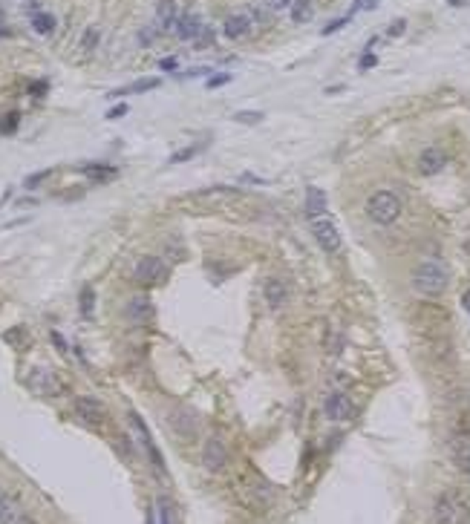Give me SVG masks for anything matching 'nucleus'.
<instances>
[{"label":"nucleus","instance_id":"1","mask_svg":"<svg viewBox=\"0 0 470 524\" xmlns=\"http://www.w3.org/2000/svg\"><path fill=\"white\" fill-rule=\"evenodd\" d=\"M447 283H450V271L444 265V259H439V256L421 259L413 271V291L421 294V297H427V300L442 297L447 291Z\"/></svg>","mask_w":470,"mask_h":524},{"label":"nucleus","instance_id":"2","mask_svg":"<svg viewBox=\"0 0 470 524\" xmlns=\"http://www.w3.org/2000/svg\"><path fill=\"white\" fill-rule=\"evenodd\" d=\"M366 216H369V222H375V225H381V228L398 222V216H401V199H398V193H393V190H375V193H369V199H366Z\"/></svg>","mask_w":470,"mask_h":524},{"label":"nucleus","instance_id":"3","mask_svg":"<svg viewBox=\"0 0 470 524\" xmlns=\"http://www.w3.org/2000/svg\"><path fill=\"white\" fill-rule=\"evenodd\" d=\"M464 518H467V504L462 501L456 490L439 493V498L433 504V524H464Z\"/></svg>","mask_w":470,"mask_h":524},{"label":"nucleus","instance_id":"4","mask_svg":"<svg viewBox=\"0 0 470 524\" xmlns=\"http://www.w3.org/2000/svg\"><path fill=\"white\" fill-rule=\"evenodd\" d=\"M450 458L462 472H470V418L459 421L450 435Z\"/></svg>","mask_w":470,"mask_h":524},{"label":"nucleus","instance_id":"5","mask_svg":"<svg viewBox=\"0 0 470 524\" xmlns=\"http://www.w3.org/2000/svg\"><path fill=\"white\" fill-rule=\"evenodd\" d=\"M133 276L141 285H161L168 280V265H165V259H159V256H141L136 262Z\"/></svg>","mask_w":470,"mask_h":524},{"label":"nucleus","instance_id":"6","mask_svg":"<svg viewBox=\"0 0 470 524\" xmlns=\"http://www.w3.org/2000/svg\"><path fill=\"white\" fill-rule=\"evenodd\" d=\"M127 418H130V427L136 430V435H139V441H141L144 452H148V458H150V464L156 467L159 476H165V458H161V452H159V447H156V441H153V435H150V430H148V423L141 421L139 412H130Z\"/></svg>","mask_w":470,"mask_h":524},{"label":"nucleus","instance_id":"7","mask_svg":"<svg viewBox=\"0 0 470 524\" xmlns=\"http://www.w3.org/2000/svg\"><path fill=\"white\" fill-rule=\"evenodd\" d=\"M312 234H315V242L320 245V251H326V254L340 251V231H337V225L329 216L312 219Z\"/></svg>","mask_w":470,"mask_h":524},{"label":"nucleus","instance_id":"8","mask_svg":"<svg viewBox=\"0 0 470 524\" xmlns=\"http://www.w3.org/2000/svg\"><path fill=\"white\" fill-rule=\"evenodd\" d=\"M323 415H326L332 423H344L355 415V401L346 395V392H329L326 401H323Z\"/></svg>","mask_w":470,"mask_h":524},{"label":"nucleus","instance_id":"9","mask_svg":"<svg viewBox=\"0 0 470 524\" xmlns=\"http://www.w3.org/2000/svg\"><path fill=\"white\" fill-rule=\"evenodd\" d=\"M202 464L208 472H222L228 464V447H225L222 438H208L202 447Z\"/></svg>","mask_w":470,"mask_h":524},{"label":"nucleus","instance_id":"10","mask_svg":"<svg viewBox=\"0 0 470 524\" xmlns=\"http://www.w3.org/2000/svg\"><path fill=\"white\" fill-rule=\"evenodd\" d=\"M75 412H78V418L84 421V423H90V427H101V423L107 421L104 403L99 398H90V395L75 398Z\"/></svg>","mask_w":470,"mask_h":524},{"label":"nucleus","instance_id":"11","mask_svg":"<svg viewBox=\"0 0 470 524\" xmlns=\"http://www.w3.org/2000/svg\"><path fill=\"white\" fill-rule=\"evenodd\" d=\"M447 168V153L442 150V147H424L418 156V170L424 176H435L442 173Z\"/></svg>","mask_w":470,"mask_h":524},{"label":"nucleus","instance_id":"12","mask_svg":"<svg viewBox=\"0 0 470 524\" xmlns=\"http://www.w3.org/2000/svg\"><path fill=\"white\" fill-rule=\"evenodd\" d=\"M29 383H32V389H35L38 395H46V398H50V395H61V392H63L61 381L55 378L52 372H46V369H35V372H32V381Z\"/></svg>","mask_w":470,"mask_h":524},{"label":"nucleus","instance_id":"13","mask_svg":"<svg viewBox=\"0 0 470 524\" xmlns=\"http://www.w3.org/2000/svg\"><path fill=\"white\" fill-rule=\"evenodd\" d=\"M263 297L268 303V308H283L286 300H288V285L280 280V276H271L263 285Z\"/></svg>","mask_w":470,"mask_h":524},{"label":"nucleus","instance_id":"14","mask_svg":"<svg viewBox=\"0 0 470 524\" xmlns=\"http://www.w3.org/2000/svg\"><path fill=\"white\" fill-rule=\"evenodd\" d=\"M170 427L179 438H193V432H197V418H193V412H188V409H176L170 415Z\"/></svg>","mask_w":470,"mask_h":524},{"label":"nucleus","instance_id":"15","mask_svg":"<svg viewBox=\"0 0 470 524\" xmlns=\"http://www.w3.org/2000/svg\"><path fill=\"white\" fill-rule=\"evenodd\" d=\"M176 38L179 41H197L199 38V32H202V23H199V18L197 14H179V21H176Z\"/></svg>","mask_w":470,"mask_h":524},{"label":"nucleus","instance_id":"16","mask_svg":"<svg viewBox=\"0 0 470 524\" xmlns=\"http://www.w3.org/2000/svg\"><path fill=\"white\" fill-rule=\"evenodd\" d=\"M124 314L130 317L133 323H150L153 320V303L148 297H133L130 303H127Z\"/></svg>","mask_w":470,"mask_h":524},{"label":"nucleus","instance_id":"17","mask_svg":"<svg viewBox=\"0 0 470 524\" xmlns=\"http://www.w3.org/2000/svg\"><path fill=\"white\" fill-rule=\"evenodd\" d=\"M222 32H225V38H231V41L248 35L251 32V18L248 14H228L225 23H222Z\"/></svg>","mask_w":470,"mask_h":524},{"label":"nucleus","instance_id":"18","mask_svg":"<svg viewBox=\"0 0 470 524\" xmlns=\"http://www.w3.org/2000/svg\"><path fill=\"white\" fill-rule=\"evenodd\" d=\"M306 214H309L312 219H317V216H329L326 193L317 190V188H309V190H306Z\"/></svg>","mask_w":470,"mask_h":524},{"label":"nucleus","instance_id":"19","mask_svg":"<svg viewBox=\"0 0 470 524\" xmlns=\"http://www.w3.org/2000/svg\"><path fill=\"white\" fill-rule=\"evenodd\" d=\"M156 18H159V26H161V29L176 26V21H179V6H176V0H159Z\"/></svg>","mask_w":470,"mask_h":524},{"label":"nucleus","instance_id":"20","mask_svg":"<svg viewBox=\"0 0 470 524\" xmlns=\"http://www.w3.org/2000/svg\"><path fill=\"white\" fill-rule=\"evenodd\" d=\"M161 87V78H141L130 87H121V90H112L110 98H119V95H133V92H148V90H156Z\"/></svg>","mask_w":470,"mask_h":524},{"label":"nucleus","instance_id":"21","mask_svg":"<svg viewBox=\"0 0 470 524\" xmlns=\"http://www.w3.org/2000/svg\"><path fill=\"white\" fill-rule=\"evenodd\" d=\"M288 14H291V21H295V23H309L312 14H315L312 0H291Z\"/></svg>","mask_w":470,"mask_h":524},{"label":"nucleus","instance_id":"22","mask_svg":"<svg viewBox=\"0 0 470 524\" xmlns=\"http://www.w3.org/2000/svg\"><path fill=\"white\" fill-rule=\"evenodd\" d=\"M55 26H58V21H55V14H50V12H38V14H32V29L38 32V35H52L55 32Z\"/></svg>","mask_w":470,"mask_h":524},{"label":"nucleus","instance_id":"23","mask_svg":"<svg viewBox=\"0 0 470 524\" xmlns=\"http://www.w3.org/2000/svg\"><path fill=\"white\" fill-rule=\"evenodd\" d=\"M84 176L92 179V182H110V179L119 176V170L110 168V165H87V168H84Z\"/></svg>","mask_w":470,"mask_h":524},{"label":"nucleus","instance_id":"24","mask_svg":"<svg viewBox=\"0 0 470 524\" xmlns=\"http://www.w3.org/2000/svg\"><path fill=\"white\" fill-rule=\"evenodd\" d=\"M14 518H18V507H14V501L0 490V524H12Z\"/></svg>","mask_w":470,"mask_h":524},{"label":"nucleus","instance_id":"25","mask_svg":"<svg viewBox=\"0 0 470 524\" xmlns=\"http://www.w3.org/2000/svg\"><path fill=\"white\" fill-rule=\"evenodd\" d=\"M78 305H81V314L84 317H92V311H95V291L92 285H84L78 294Z\"/></svg>","mask_w":470,"mask_h":524},{"label":"nucleus","instance_id":"26","mask_svg":"<svg viewBox=\"0 0 470 524\" xmlns=\"http://www.w3.org/2000/svg\"><path fill=\"white\" fill-rule=\"evenodd\" d=\"M18 124H21V112L18 110L6 112V116L0 119V136H12L14 130H18Z\"/></svg>","mask_w":470,"mask_h":524},{"label":"nucleus","instance_id":"27","mask_svg":"<svg viewBox=\"0 0 470 524\" xmlns=\"http://www.w3.org/2000/svg\"><path fill=\"white\" fill-rule=\"evenodd\" d=\"M156 513H159V524H176V518H173V504H170L165 496L159 498Z\"/></svg>","mask_w":470,"mask_h":524},{"label":"nucleus","instance_id":"28","mask_svg":"<svg viewBox=\"0 0 470 524\" xmlns=\"http://www.w3.org/2000/svg\"><path fill=\"white\" fill-rule=\"evenodd\" d=\"M202 150H205V144H188L185 150H179V153H173V156H170V165H182V161L193 159V156L202 153Z\"/></svg>","mask_w":470,"mask_h":524},{"label":"nucleus","instance_id":"29","mask_svg":"<svg viewBox=\"0 0 470 524\" xmlns=\"http://www.w3.org/2000/svg\"><path fill=\"white\" fill-rule=\"evenodd\" d=\"M266 116L260 110H239V112H234V121H239V124H260Z\"/></svg>","mask_w":470,"mask_h":524},{"label":"nucleus","instance_id":"30","mask_svg":"<svg viewBox=\"0 0 470 524\" xmlns=\"http://www.w3.org/2000/svg\"><path fill=\"white\" fill-rule=\"evenodd\" d=\"M99 38H101V32L95 29V26H90V29L84 32V38H81V46H84L87 52H92V49H95V43H99Z\"/></svg>","mask_w":470,"mask_h":524},{"label":"nucleus","instance_id":"31","mask_svg":"<svg viewBox=\"0 0 470 524\" xmlns=\"http://www.w3.org/2000/svg\"><path fill=\"white\" fill-rule=\"evenodd\" d=\"M234 75L231 72H217L214 78H208V90H217V87H225V84H231Z\"/></svg>","mask_w":470,"mask_h":524},{"label":"nucleus","instance_id":"32","mask_svg":"<svg viewBox=\"0 0 470 524\" xmlns=\"http://www.w3.org/2000/svg\"><path fill=\"white\" fill-rule=\"evenodd\" d=\"M404 29H407V21H404V18H395L390 26H386V35H390V38H401V35H404Z\"/></svg>","mask_w":470,"mask_h":524},{"label":"nucleus","instance_id":"33","mask_svg":"<svg viewBox=\"0 0 470 524\" xmlns=\"http://www.w3.org/2000/svg\"><path fill=\"white\" fill-rule=\"evenodd\" d=\"M375 63H378V55L372 52V49H366L364 58L358 61V70H361V72H364V70H372V67H375Z\"/></svg>","mask_w":470,"mask_h":524},{"label":"nucleus","instance_id":"34","mask_svg":"<svg viewBox=\"0 0 470 524\" xmlns=\"http://www.w3.org/2000/svg\"><path fill=\"white\" fill-rule=\"evenodd\" d=\"M375 6H378V0H355V3H352V12H349V18H352L355 12H372Z\"/></svg>","mask_w":470,"mask_h":524},{"label":"nucleus","instance_id":"35","mask_svg":"<svg viewBox=\"0 0 470 524\" xmlns=\"http://www.w3.org/2000/svg\"><path fill=\"white\" fill-rule=\"evenodd\" d=\"M349 21H352V18H349V14H346V18H337V21L326 23V26H323V35H335V32H337V29H344V26H346Z\"/></svg>","mask_w":470,"mask_h":524},{"label":"nucleus","instance_id":"36","mask_svg":"<svg viewBox=\"0 0 470 524\" xmlns=\"http://www.w3.org/2000/svg\"><path fill=\"white\" fill-rule=\"evenodd\" d=\"M52 176V170H41V173H35V176H26V188H38L41 182H43V179H50Z\"/></svg>","mask_w":470,"mask_h":524},{"label":"nucleus","instance_id":"37","mask_svg":"<svg viewBox=\"0 0 470 524\" xmlns=\"http://www.w3.org/2000/svg\"><path fill=\"white\" fill-rule=\"evenodd\" d=\"M153 41H156V32H153V29H141L139 43H141V46H148V43H153Z\"/></svg>","mask_w":470,"mask_h":524},{"label":"nucleus","instance_id":"38","mask_svg":"<svg viewBox=\"0 0 470 524\" xmlns=\"http://www.w3.org/2000/svg\"><path fill=\"white\" fill-rule=\"evenodd\" d=\"M127 110H130L127 104H119V107H112V110L107 112V119H121V116H127Z\"/></svg>","mask_w":470,"mask_h":524},{"label":"nucleus","instance_id":"39","mask_svg":"<svg viewBox=\"0 0 470 524\" xmlns=\"http://www.w3.org/2000/svg\"><path fill=\"white\" fill-rule=\"evenodd\" d=\"M210 41H214V32H210V29H202V35H199L197 41H193V43H197V46H208Z\"/></svg>","mask_w":470,"mask_h":524},{"label":"nucleus","instance_id":"40","mask_svg":"<svg viewBox=\"0 0 470 524\" xmlns=\"http://www.w3.org/2000/svg\"><path fill=\"white\" fill-rule=\"evenodd\" d=\"M46 92V81H35V84H29V95H43Z\"/></svg>","mask_w":470,"mask_h":524},{"label":"nucleus","instance_id":"41","mask_svg":"<svg viewBox=\"0 0 470 524\" xmlns=\"http://www.w3.org/2000/svg\"><path fill=\"white\" fill-rule=\"evenodd\" d=\"M288 6H291V0H268V9H274V12H283Z\"/></svg>","mask_w":470,"mask_h":524},{"label":"nucleus","instance_id":"42","mask_svg":"<svg viewBox=\"0 0 470 524\" xmlns=\"http://www.w3.org/2000/svg\"><path fill=\"white\" fill-rule=\"evenodd\" d=\"M159 67H161V70H176V67H179V61H176V58H165V61L159 63Z\"/></svg>","mask_w":470,"mask_h":524},{"label":"nucleus","instance_id":"43","mask_svg":"<svg viewBox=\"0 0 470 524\" xmlns=\"http://www.w3.org/2000/svg\"><path fill=\"white\" fill-rule=\"evenodd\" d=\"M50 337H52V343H55V346H58V349H61V352H67V343H63V337H61V334H58V332H52V334H50Z\"/></svg>","mask_w":470,"mask_h":524},{"label":"nucleus","instance_id":"44","mask_svg":"<svg viewBox=\"0 0 470 524\" xmlns=\"http://www.w3.org/2000/svg\"><path fill=\"white\" fill-rule=\"evenodd\" d=\"M12 524H35V521H32L29 516H23V513H18V518H14Z\"/></svg>","mask_w":470,"mask_h":524},{"label":"nucleus","instance_id":"45","mask_svg":"<svg viewBox=\"0 0 470 524\" xmlns=\"http://www.w3.org/2000/svg\"><path fill=\"white\" fill-rule=\"evenodd\" d=\"M254 18L266 23V21H268V14H266V9H254Z\"/></svg>","mask_w":470,"mask_h":524},{"label":"nucleus","instance_id":"46","mask_svg":"<svg viewBox=\"0 0 470 524\" xmlns=\"http://www.w3.org/2000/svg\"><path fill=\"white\" fill-rule=\"evenodd\" d=\"M462 305H464V311L470 314V291H464V294H462Z\"/></svg>","mask_w":470,"mask_h":524},{"label":"nucleus","instance_id":"47","mask_svg":"<svg viewBox=\"0 0 470 524\" xmlns=\"http://www.w3.org/2000/svg\"><path fill=\"white\" fill-rule=\"evenodd\" d=\"M447 3H450V6H456V9H459V6H464V3H470V0H447Z\"/></svg>","mask_w":470,"mask_h":524},{"label":"nucleus","instance_id":"48","mask_svg":"<svg viewBox=\"0 0 470 524\" xmlns=\"http://www.w3.org/2000/svg\"><path fill=\"white\" fill-rule=\"evenodd\" d=\"M9 35H12V32H9V29H3V26H0V38H9Z\"/></svg>","mask_w":470,"mask_h":524}]
</instances>
